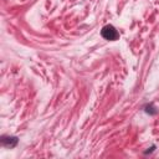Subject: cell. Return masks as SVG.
I'll use <instances>...</instances> for the list:
<instances>
[{
	"label": "cell",
	"mask_w": 159,
	"mask_h": 159,
	"mask_svg": "<svg viewBox=\"0 0 159 159\" xmlns=\"http://www.w3.org/2000/svg\"><path fill=\"white\" fill-rule=\"evenodd\" d=\"M101 35L107 41H116V40L119 39V32L117 31V29L113 25H106V26H103L102 30H101Z\"/></svg>",
	"instance_id": "cell-1"
},
{
	"label": "cell",
	"mask_w": 159,
	"mask_h": 159,
	"mask_svg": "<svg viewBox=\"0 0 159 159\" xmlns=\"http://www.w3.org/2000/svg\"><path fill=\"white\" fill-rule=\"evenodd\" d=\"M1 143L4 147L7 148H15L19 143V138L14 135H1Z\"/></svg>",
	"instance_id": "cell-2"
},
{
	"label": "cell",
	"mask_w": 159,
	"mask_h": 159,
	"mask_svg": "<svg viewBox=\"0 0 159 159\" xmlns=\"http://www.w3.org/2000/svg\"><path fill=\"white\" fill-rule=\"evenodd\" d=\"M143 109H144L145 113H148V114H150V116H155V114L158 113V108H157L153 103H148V104H145V106L143 107Z\"/></svg>",
	"instance_id": "cell-3"
}]
</instances>
